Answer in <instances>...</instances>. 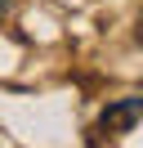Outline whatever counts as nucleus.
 Masks as SVG:
<instances>
[{"label":"nucleus","mask_w":143,"mask_h":148,"mask_svg":"<svg viewBox=\"0 0 143 148\" xmlns=\"http://www.w3.org/2000/svg\"><path fill=\"white\" fill-rule=\"evenodd\" d=\"M139 117H143V94H130V99H116V103L103 108L98 130H103V135H125V130H134Z\"/></svg>","instance_id":"nucleus-1"},{"label":"nucleus","mask_w":143,"mask_h":148,"mask_svg":"<svg viewBox=\"0 0 143 148\" xmlns=\"http://www.w3.org/2000/svg\"><path fill=\"white\" fill-rule=\"evenodd\" d=\"M134 45H143V9H139V18H134Z\"/></svg>","instance_id":"nucleus-2"}]
</instances>
